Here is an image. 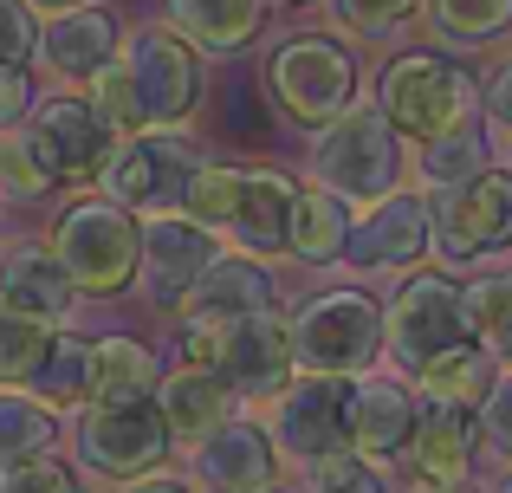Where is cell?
Returning <instances> with one entry per match:
<instances>
[{"label":"cell","instance_id":"6da1fadb","mask_svg":"<svg viewBox=\"0 0 512 493\" xmlns=\"http://www.w3.org/2000/svg\"><path fill=\"white\" fill-rule=\"evenodd\" d=\"M175 344H182V364H208L214 377L234 390L240 409H266L292 377V318L279 305L247 318H175Z\"/></svg>","mask_w":512,"mask_h":493},{"label":"cell","instance_id":"7a4b0ae2","mask_svg":"<svg viewBox=\"0 0 512 493\" xmlns=\"http://www.w3.org/2000/svg\"><path fill=\"white\" fill-rule=\"evenodd\" d=\"M454 344H474V325H467L461 305V273H448V266L396 273V292L383 299V364L402 370V377H422Z\"/></svg>","mask_w":512,"mask_h":493},{"label":"cell","instance_id":"3957f363","mask_svg":"<svg viewBox=\"0 0 512 493\" xmlns=\"http://www.w3.org/2000/svg\"><path fill=\"white\" fill-rule=\"evenodd\" d=\"M292 364L312 377H363L383 364V299L370 286H325L292 305Z\"/></svg>","mask_w":512,"mask_h":493},{"label":"cell","instance_id":"277c9868","mask_svg":"<svg viewBox=\"0 0 512 493\" xmlns=\"http://www.w3.org/2000/svg\"><path fill=\"white\" fill-rule=\"evenodd\" d=\"M480 104V78L467 65H454V52L441 46H415V52H396V59L376 72V111L396 124L402 143H422L435 130L474 117Z\"/></svg>","mask_w":512,"mask_h":493},{"label":"cell","instance_id":"5b68a950","mask_svg":"<svg viewBox=\"0 0 512 493\" xmlns=\"http://www.w3.org/2000/svg\"><path fill=\"white\" fill-rule=\"evenodd\" d=\"M402 137L376 104H350L344 117H331L312 143V182H325L331 195H344L350 208L383 202L389 189H402Z\"/></svg>","mask_w":512,"mask_h":493},{"label":"cell","instance_id":"8992f818","mask_svg":"<svg viewBox=\"0 0 512 493\" xmlns=\"http://www.w3.org/2000/svg\"><path fill=\"white\" fill-rule=\"evenodd\" d=\"M357 52L331 33H292L286 46L266 59V91H273L279 117L299 130H325L357 104Z\"/></svg>","mask_w":512,"mask_h":493},{"label":"cell","instance_id":"52a82bcc","mask_svg":"<svg viewBox=\"0 0 512 493\" xmlns=\"http://www.w3.org/2000/svg\"><path fill=\"white\" fill-rule=\"evenodd\" d=\"M72 455L91 481H137V474H156L175 461V435L156 409V396H137V403H85L72 422Z\"/></svg>","mask_w":512,"mask_h":493},{"label":"cell","instance_id":"ba28073f","mask_svg":"<svg viewBox=\"0 0 512 493\" xmlns=\"http://www.w3.org/2000/svg\"><path fill=\"white\" fill-rule=\"evenodd\" d=\"M201 163H208V150H201L182 124H143L117 143V156L104 163L98 182L130 215H169V208H182L188 176H195Z\"/></svg>","mask_w":512,"mask_h":493},{"label":"cell","instance_id":"9c48e42d","mask_svg":"<svg viewBox=\"0 0 512 493\" xmlns=\"http://www.w3.org/2000/svg\"><path fill=\"white\" fill-rule=\"evenodd\" d=\"M52 253L65 260L85 299H117L124 286H137V215L111 195L72 202L52 228Z\"/></svg>","mask_w":512,"mask_h":493},{"label":"cell","instance_id":"30bf717a","mask_svg":"<svg viewBox=\"0 0 512 493\" xmlns=\"http://www.w3.org/2000/svg\"><path fill=\"white\" fill-rule=\"evenodd\" d=\"M20 137L26 150H33V163L46 169L52 189H91V182L104 176V163L117 156V130L104 124V111L91 98H46L33 104V111L20 117Z\"/></svg>","mask_w":512,"mask_h":493},{"label":"cell","instance_id":"8fae6325","mask_svg":"<svg viewBox=\"0 0 512 493\" xmlns=\"http://www.w3.org/2000/svg\"><path fill=\"white\" fill-rule=\"evenodd\" d=\"M428 221H435V260L448 273L500 260L512 247V169H480L461 189L428 195Z\"/></svg>","mask_w":512,"mask_h":493},{"label":"cell","instance_id":"7c38bea8","mask_svg":"<svg viewBox=\"0 0 512 493\" xmlns=\"http://www.w3.org/2000/svg\"><path fill=\"white\" fill-rule=\"evenodd\" d=\"M344 409H350V377H312V370H299V377H292L266 409H253V416H260L266 435H273L279 468L305 474L312 461L350 448Z\"/></svg>","mask_w":512,"mask_h":493},{"label":"cell","instance_id":"4fadbf2b","mask_svg":"<svg viewBox=\"0 0 512 493\" xmlns=\"http://www.w3.org/2000/svg\"><path fill=\"white\" fill-rule=\"evenodd\" d=\"M124 72L137 85L143 124H188L208 98V78H201V52L188 46L175 26H137L124 39Z\"/></svg>","mask_w":512,"mask_h":493},{"label":"cell","instance_id":"5bb4252c","mask_svg":"<svg viewBox=\"0 0 512 493\" xmlns=\"http://www.w3.org/2000/svg\"><path fill=\"white\" fill-rule=\"evenodd\" d=\"M480 409L474 403H454V396H422L415 409V435L402 448V487H454V481H474V461H480Z\"/></svg>","mask_w":512,"mask_h":493},{"label":"cell","instance_id":"9a60e30c","mask_svg":"<svg viewBox=\"0 0 512 493\" xmlns=\"http://www.w3.org/2000/svg\"><path fill=\"white\" fill-rule=\"evenodd\" d=\"M435 253V221H428V195L415 189H389L383 202L357 208L344 241V266L357 273H409Z\"/></svg>","mask_w":512,"mask_h":493},{"label":"cell","instance_id":"2e32d148","mask_svg":"<svg viewBox=\"0 0 512 493\" xmlns=\"http://www.w3.org/2000/svg\"><path fill=\"white\" fill-rule=\"evenodd\" d=\"M415 409H422V390L402 370L376 364L363 377H350V409H344L350 455H363L370 468H396L409 435H415Z\"/></svg>","mask_w":512,"mask_h":493},{"label":"cell","instance_id":"e0dca14e","mask_svg":"<svg viewBox=\"0 0 512 493\" xmlns=\"http://www.w3.org/2000/svg\"><path fill=\"white\" fill-rule=\"evenodd\" d=\"M221 253V234L201 228L195 215L169 208V215H137V279H143V299L156 312H175L195 273Z\"/></svg>","mask_w":512,"mask_h":493},{"label":"cell","instance_id":"ac0fdd59","mask_svg":"<svg viewBox=\"0 0 512 493\" xmlns=\"http://www.w3.org/2000/svg\"><path fill=\"white\" fill-rule=\"evenodd\" d=\"M188 481L201 493H260L279 481L273 435L253 409H234L227 422H214L201 442H188Z\"/></svg>","mask_w":512,"mask_h":493},{"label":"cell","instance_id":"d6986e66","mask_svg":"<svg viewBox=\"0 0 512 493\" xmlns=\"http://www.w3.org/2000/svg\"><path fill=\"white\" fill-rule=\"evenodd\" d=\"M117 52H124V26L104 7H91V0L52 13V26L39 33V65H46L59 85H91V72H104Z\"/></svg>","mask_w":512,"mask_h":493},{"label":"cell","instance_id":"ffe728a7","mask_svg":"<svg viewBox=\"0 0 512 493\" xmlns=\"http://www.w3.org/2000/svg\"><path fill=\"white\" fill-rule=\"evenodd\" d=\"M279 305V279L266 260L253 253H214L208 266L195 273V286L175 299V318H247Z\"/></svg>","mask_w":512,"mask_h":493},{"label":"cell","instance_id":"44dd1931","mask_svg":"<svg viewBox=\"0 0 512 493\" xmlns=\"http://www.w3.org/2000/svg\"><path fill=\"white\" fill-rule=\"evenodd\" d=\"M0 299L20 305V312L46 318V325H65V318L85 305V292H78V279L65 273V260L52 253V241H20L0 253Z\"/></svg>","mask_w":512,"mask_h":493},{"label":"cell","instance_id":"7402d4cb","mask_svg":"<svg viewBox=\"0 0 512 493\" xmlns=\"http://www.w3.org/2000/svg\"><path fill=\"white\" fill-rule=\"evenodd\" d=\"M292 195H299V182H292L286 169H247V176H240L234 221L221 228L227 241H234V253H253V260H286Z\"/></svg>","mask_w":512,"mask_h":493},{"label":"cell","instance_id":"603a6c76","mask_svg":"<svg viewBox=\"0 0 512 493\" xmlns=\"http://www.w3.org/2000/svg\"><path fill=\"white\" fill-rule=\"evenodd\" d=\"M156 409H163L175 442H201V435H208L214 422H227L240 403L208 364H175V370H163V383H156Z\"/></svg>","mask_w":512,"mask_h":493},{"label":"cell","instance_id":"cb8c5ba5","mask_svg":"<svg viewBox=\"0 0 512 493\" xmlns=\"http://www.w3.org/2000/svg\"><path fill=\"white\" fill-rule=\"evenodd\" d=\"M350 221H357V208H350L344 195H331L325 182H299V195H292V228H286V260L338 266L344 241H350Z\"/></svg>","mask_w":512,"mask_h":493},{"label":"cell","instance_id":"d4e9b609","mask_svg":"<svg viewBox=\"0 0 512 493\" xmlns=\"http://www.w3.org/2000/svg\"><path fill=\"white\" fill-rule=\"evenodd\" d=\"M163 13L195 52H247L260 39L266 0H163Z\"/></svg>","mask_w":512,"mask_h":493},{"label":"cell","instance_id":"484cf974","mask_svg":"<svg viewBox=\"0 0 512 493\" xmlns=\"http://www.w3.org/2000/svg\"><path fill=\"white\" fill-rule=\"evenodd\" d=\"M409 169H415V182H422L428 195L474 182L480 169H493L487 124H480V117H461V124H448V130H435V137H422V143H415V156H409Z\"/></svg>","mask_w":512,"mask_h":493},{"label":"cell","instance_id":"4316f807","mask_svg":"<svg viewBox=\"0 0 512 493\" xmlns=\"http://www.w3.org/2000/svg\"><path fill=\"white\" fill-rule=\"evenodd\" d=\"M163 383V357L150 351L143 338H91V396L85 403H137V396H156Z\"/></svg>","mask_w":512,"mask_h":493},{"label":"cell","instance_id":"83f0119b","mask_svg":"<svg viewBox=\"0 0 512 493\" xmlns=\"http://www.w3.org/2000/svg\"><path fill=\"white\" fill-rule=\"evenodd\" d=\"M26 390L39 396V403L52 409V416H78L91 396V338H78V331H52L46 357H39V370L26 377Z\"/></svg>","mask_w":512,"mask_h":493},{"label":"cell","instance_id":"f1b7e54d","mask_svg":"<svg viewBox=\"0 0 512 493\" xmlns=\"http://www.w3.org/2000/svg\"><path fill=\"white\" fill-rule=\"evenodd\" d=\"M59 422L26 383H0V468H20L59 448Z\"/></svg>","mask_w":512,"mask_h":493},{"label":"cell","instance_id":"f546056e","mask_svg":"<svg viewBox=\"0 0 512 493\" xmlns=\"http://www.w3.org/2000/svg\"><path fill=\"white\" fill-rule=\"evenodd\" d=\"M500 377V364H493V351L487 344H454V351H441L435 364L415 377V390L422 396H454V403H474L480 409V396H487V383Z\"/></svg>","mask_w":512,"mask_h":493},{"label":"cell","instance_id":"4dcf8cb0","mask_svg":"<svg viewBox=\"0 0 512 493\" xmlns=\"http://www.w3.org/2000/svg\"><path fill=\"white\" fill-rule=\"evenodd\" d=\"M422 13L448 46H487L512 26V0H422Z\"/></svg>","mask_w":512,"mask_h":493},{"label":"cell","instance_id":"1f68e13d","mask_svg":"<svg viewBox=\"0 0 512 493\" xmlns=\"http://www.w3.org/2000/svg\"><path fill=\"white\" fill-rule=\"evenodd\" d=\"M52 331L59 325H46V318H33V312H20V305L0 299V383L33 377L39 357H46V344H52Z\"/></svg>","mask_w":512,"mask_h":493},{"label":"cell","instance_id":"d6a6232c","mask_svg":"<svg viewBox=\"0 0 512 493\" xmlns=\"http://www.w3.org/2000/svg\"><path fill=\"white\" fill-rule=\"evenodd\" d=\"M240 176H247V169H234V163H201L195 176H188L182 215H195L201 228H214V234H221L227 221H234V202H240Z\"/></svg>","mask_w":512,"mask_h":493},{"label":"cell","instance_id":"836d02e7","mask_svg":"<svg viewBox=\"0 0 512 493\" xmlns=\"http://www.w3.org/2000/svg\"><path fill=\"white\" fill-rule=\"evenodd\" d=\"M325 7H331V26L350 39H396L422 13V0H325Z\"/></svg>","mask_w":512,"mask_h":493},{"label":"cell","instance_id":"e575fe53","mask_svg":"<svg viewBox=\"0 0 512 493\" xmlns=\"http://www.w3.org/2000/svg\"><path fill=\"white\" fill-rule=\"evenodd\" d=\"M461 305H467L474 338H487V331L512 312V279H506V266H493V260L461 266Z\"/></svg>","mask_w":512,"mask_h":493},{"label":"cell","instance_id":"d590c367","mask_svg":"<svg viewBox=\"0 0 512 493\" xmlns=\"http://www.w3.org/2000/svg\"><path fill=\"white\" fill-rule=\"evenodd\" d=\"M299 493H396V487H389V474H383V468H370L363 455L338 448V455L312 461V468L299 474Z\"/></svg>","mask_w":512,"mask_h":493},{"label":"cell","instance_id":"8d00e7d4","mask_svg":"<svg viewBox=\"0 0 512 493\" xmlns=\"http://www.w3.org/2000/svg\"><path fill=\"white\" fill-rule=\"evenodd\" d=\"M91 104L104 111V124H111L117 137H130V130H143V104H137V85H130L124 59H111L104 72H91Z\"/></svg>","mask_w":512,"mask_h":493},{"label":"cell","instance_id":"74e56055","mask_svg":"<svg viewBox=\"0 0 512 493\" xmlns=\"http://www.w3.org/2000/svg\"><path fill=\"white\" fill-rule=\"evenodd\" d=\"M0 195H13V202H46V195H52V182H46V169L33 163L20 124L0 130Z\"/></svg>","mask_w":512,"mask_h":493},{"label":"cell","instance_id":"f35d334b","mask_svg":"<svg viewBox=\"0 0 512 493\" xmlns=\"http://www.w3.org/2000/svg\"><path fill=\"white\" fill-rule=\"evenodd\" d=\"M0 493H78V474L59 455H39L20 468H0Z\"/></svg>","mask_w":512,"mask_h":493},{"label":"cell","instance_id":"ab89813d","mask_svg":"<svg viewBox=\"0 0 512 493\" xmlns=\"http://www.w3.org/2000/svg\"><path fill=\"white\" fill-rule=\"evenodd\" d=\"M39 52V20L26 0H0V65H33Z\"/></svg>","mask_w":512,"mask_h":493},{"label":"cell","instance_id":"60d3db41","mask_svg":"<svg viewBox=\"0 0 512 493\" xmlns=\"http://www.w3.org/2000/svg\"><path fill=\"white\" fill-rule=\"evenodd\" d=\"M480 435L500 448V461L512 468V370H500L487 383V396H480Z\"/></svg>","mask_w":512,"mask_h":493},{"label":"cell","instance_id":"b9f144b4","mask_svg":"<svg viewBox=\"0 0 512 493\" xmlns=\"http://www.w3.org/2000/svg\"><path fill=\"white\" fill-rule=\"evenodd\" d=\"M480 111H487L493 130H506V137H512V59H500L487 78H480Z\"/></svg>","mask_w":512,"mask_h":493},{"label":"cell","instance_id":"7bdbcfd3","mask_svg":"<svg viewBox=\"0 0 512 493\" xmlns=\"http://www.w3.org/2000/svg\"><path fill=\"white\" fill-rule=\"evenodd\" d=\"M33 111V72L26 65H0V130H13Z\"/></svg>","mask_w":512,"mask_h":493},{"label":"cell","instance_id":"ee69618b","mask_svg":"<svg viewBox=\"0 0 512 493\" xmlns=\"http://www.w3.org/2000/svg\"><path fill=\"white\" fill-rule=\"evenodd\" d=\"M117 493H201V487L182 481V474H169V468H156V474H137V481H124Z\"/></svg>","mask_w":512,"mask_h":493},{"label":"cell","instance_id":"f6af8a7d","mask_svg":"<svg viewBox=\"0 0 512 493\" xmlns=\"http://www.w3.org/2000/svg\"><path fill=\"white\" fill-rule=\"evenodd\" d=\"M480 344L493 351V364H500V370H512V312H506V318H500V325H493Z\"/></svg>","mask_w":512,"mask_h":493},{"label":"cell","instance_id":"bcb514c9","mask_svg":"<svg viewBox=\"0 0 512 493\" xmlns=\"http://www.w3.org/2000/svg\"><path fill=\"white\" fill-rule=\"evenodd\" d=\"M33 13H65V7H78V0H26Z\"/></svg>","mask_w":512,"mask_h":493},{"label":"cell","instance_id":"7dc6e473","mask_svg":"<svg viewBox=\"0 0 512 493\" xmlns=\"http://www.w3.org/2000/svg\"><path fill=\"white\" fill-rule=\"evenodd\" d=\"M409 493H480L474 481H454V487H409Z\"/></svg>","mask_w":512,"mask_h":493},{"label":"cell","instance_id":"c3c4849f","mask_svg":"<svg viewBox=\"0 0 512 493\" xmlns=\"http://www.w3.org/2000/svg\"><path fill=\"white\" fill-rule=\"evenodd\" d=\"M480 493H512V468L500 474V481H487V487H480Z\"/></svg>","mask_w":512,"mask_h":493},{"label":"cell","instance_id":"681fc988","mask_svg":"<svg viewBox=\"0 0 512 493\" xmlns=\"http://www.w3.org/2000/svg\"><path fill=\"white\" fill-rule=\"evenodd\" d=\"M260 493H299V487H286V481H273V487H260Z\"/></svg>","mask_w":512,"mask_h":493},{"label":"cell","instance_id":"f907efd6","mask_svg":"<svg viewBox=\"0 0 512 493\" xmlns=\"http://www.w3.org/2000/svg\"><path fill=\"white\" fill-rule=\"evenodd\" d=\"M500 266H506V279H512V247H506V260H500Z\"/></svg>","mask_w":512,"mask_h":493},{"label":"cell","instance_id":"816d5d0a","mask_svg":"<svg viewBox=\"0 0 512 493\" xmlns=\"http://www.w3.org/2000/svg\"><path fill=\"white\" fill-rule=\"evenodd\" d=\"M279 7H305V0H279Z\"/></svg>","mask_w":512,"mask_h":493},{"label":"cell","instance_id":"f5cc1de1","mask_svg":"<svg viewBox=\"0 0 512 493\" xmlns=\"http://www.w3.org/2000/svg\"><path fill=\"white\" fill-rule=\"evenodd\" d=\"M78 493H91V487H78Z\"/></svg>","mask_w":512,"mask_h":493},{"label":"cell","instance_id":"db71d44e","mask_svg":"<svg viewBox=\"0 0 512 493\" xmlns=\"http://www.w3.org/2000/svg\"><path fill=\"white\" fill-rule=\"evenodd\" d=\"M506 169H512V163H506Z\"/></svg>","mask_w":512,"mask_h":493}]
</instances>
